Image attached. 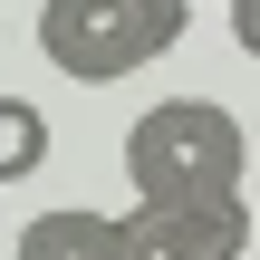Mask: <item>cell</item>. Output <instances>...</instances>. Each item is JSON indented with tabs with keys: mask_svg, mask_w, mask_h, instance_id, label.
<instances>
[{
	"mask_svg": "<svg viewBox=\"0 0 260 260\" xmlns=\"http://www.w3.org/2000/svg\"><path fill=\"white\" fill-rule=\"evenodd\" d=\"M10 260H116V212H77V203L29 212Z\"/></svg>",
	"mask_w": 260,
	"mask_h": 260,
	"instance_id": "277c9868",
	"label": "cell"
},
{
	"mask_svg": "<svg viewBox=\"0 0 260 260\" xmlns=\"http://www.w3.org/2000/svg\"><path fill=\"white\" fill-rule=\"evenodd\" d=\"M48 164V116L29 96H0V183H29Z\"/></svg>",
	"mask_w": 260,
	"mask_h": 260,
	"instance_id": "5b68a950",
	"label": "cell"
},
{
	"mask_svg": "<svg viewBox=\"0 0 260 260\" xmlns=\"http://www.w3.org/2000/svg\"><path fill=\"white\" fill-rule=\"evenodd\" d=\"M116 260H251V203H135L116 212Z\"/></svg>",
	"mask_w": 260,
	"mask_h": 260,
	"instance_id": "3957f363",
	"label": "cell"
},
{
	"mask_svg": "<svg viewBox=\"0 0 260 260\" xmlns=\"http://www.w3.org/2000/svg\"><path fill=\"white\" fill-rule=\"evenodd\" d=\"M232 39H241V48L260 58V0H232Z\"/></svg>",
	"mask_w": 260,
	"mask_h": 260,
	"instance_id": "8992f818",
	"label": "cell"
},
{
	"mask_svg": "<svg viewBox=\"0 0 260 260\" xmlns=\"http://www.w3.org/2000/svg\"><path fill=\"white\" fill-rule=\"evenodd\" d=\"M193 29V0H39V58L77 87H116Z\"/></svg>",
	"mask_w": 260,
	"mask_h": 260,
	"instance_id": "7a4b0ae2",
	"label": "cell"
},
{
	"mask_svg": "<svg viewBox=\"0 0 260 260\" xmlns=\"http://www.w3.org/2000/svg\"><path fill=\"white\" fill-rule=\"evenodd\" d=\"M241 164H251V135L212 96H164V106H145L125 125V183H135V203H212V193H241Z\"/></svg>",
	"mask_w": 260,
	"mask_h": 260,
	"instance_id": "6da1fadb",
	"label": "cell"
}]
</instances>
